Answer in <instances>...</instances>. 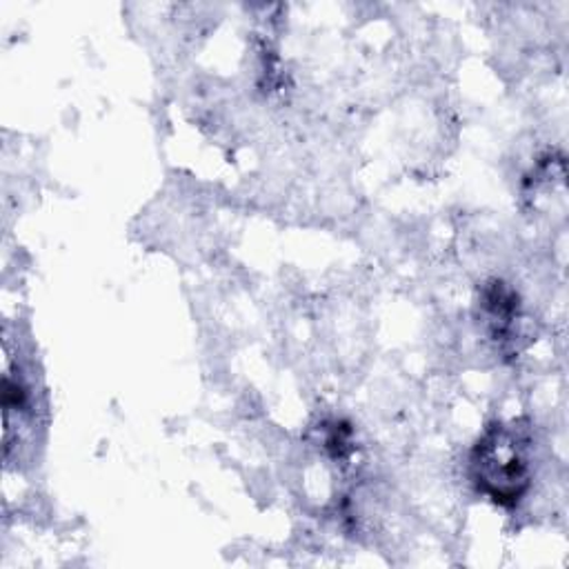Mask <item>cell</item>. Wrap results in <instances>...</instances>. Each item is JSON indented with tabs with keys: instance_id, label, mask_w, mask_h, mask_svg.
<instances>
[{
	"instance_id": "1",
	"label": "cell",
	"mask_w": 569,
	"mask_h": 569,
	"mask_svg": "<svg viewBox=\"0 0 569 569\" xmlns=\"http://www.w3.org/2000/svg\"><path fill=\"white\" fill-rule=\"evenodd\" d=\"M525 445L518 427L498 425L485 433L473 451L476 482L498 505H516L529 487Z\"/></svg>"
}]
</instances>
